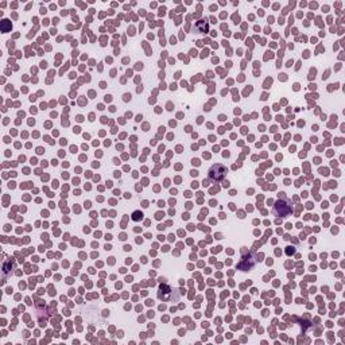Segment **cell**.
I'll list each match as a JSON object with an SVG mask.
<instances>
[{
	"label": "cell",
	"mask_w": 345,
	"mask_h": 345,
	"mask_svg": "<svg viewBox=\"0 0 345 345\" xmlns=\"http://www.w3.org/2000/svg\"><path fill=\"white\" fill-rule=\"evenodd\" d=\"M272 212L275 216H280V217H286V216L291 214V212H293L291 201H290L289 198H286V195L283 191L279 193V201L274 205Z\"/></svg>",
	"instance_id": "cell-1"
},
{
	"label": "cell",
	"mask_w": 345,
	"mask_h": 345,
	"mask_svg": "<svg viewBox=\"0 0 345 345\" xmlns=\"http://www.w3.org/2000/svg\"><path fill=\"white\" fill-rule=\"evenodd\" d=\"M195 28H197L198 31H201V32H206V31H208V23H206L205 20L197 22V23H195Z\"/></svg>",
	"instance_id": "cell-3"
},
{
	"label": "cell",
	"mask_w": 345,
	"mask_h": 345,
	"mask_svg": "<svg viewBox=\"0 0 345 345\" xmlns=\"http://www.w3.org/2000/svg\"><path fill=\"white\" fill-rule=\"evenodd\" d=\"M143 218V213H142L140 210H135L132 213V220L134 221H139V220Z\"/></svg>",
	"instance_id": "cell-4"
},
{
	"label": "cell",
	"mask_w": 345,
	"mask_h": 345,
	"mask_svg": "<svg viewBox=\"0 0 345 345\" xmlns=\"http://www.w3.org/2000/svg\"><path fill=\"white\" fill-rule=\"evenodd\" d=\"M290 248H291V247H290ZM293 252H294L293 248H291V249H287V253H289V255H290V253H293Z\"/></svg>",
	"instance_id": "cell-5"
},
{
	"label": "cell",
	"mask_w": 345,
	"mask_h": 345,
	"mask_svg": "<svg viewBox=\"0 0 345 345\" xmlns=\"http://www.w3.org/2000/svg\"><path fill=\"white\" fill-rule=\"evenodd\" d=\"M208 175H209V179L213 182H220L225 178L226 175V167L221 163H216V165H212L210 169L208 171Z\"/></svg>",
	"instance_id": "cell-2"
}]
</instances>
